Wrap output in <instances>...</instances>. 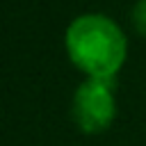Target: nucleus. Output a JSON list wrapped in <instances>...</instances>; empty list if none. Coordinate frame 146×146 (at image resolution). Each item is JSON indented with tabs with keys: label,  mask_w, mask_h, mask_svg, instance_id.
Returning <instances> with one entry per match:
<instances>
[{
	"label": "nucleus",
	"mask_w": 146,
	"mask_h": 146,
	"mask_svg": "<svg viewBox=\"0 0 146 146\" xmlns=\"http://www.w3.org/2000/svg\"><path fill=\"white\" fill-rule=\"evenodd\" d=\"M71 114L84 135H98L107 130L116 119L114 80L84 78V82H80L73 94Z\"/></svg>",
	"instance_id": "nucleus-2"
},
{
	"label": "nucleus",
	"mask_w": 146,
	"mask_h": 146,
	"mask_svg": "<svg viewBox=\"0 0 146 146\" xmlns=\"http://www.w3.org/2000/svg\"><path fill=\"white\" fill-rule=\"evenodd\" d=\"M132 23L139 34H146V0H139L132 9Z\"/></svg>",
	"instance_id": "nucleus-3"
},
{
	"label": "nucleus",
	"mask_w": 146,
	"mask_h": 146,
	"mask_svg": "<svg viewBox=\"0 0 146 146\" xmlns=\"http://www.w3.org/2000/svg\"><path fill=\"white\" fill-rule=\"evenodd\" d=\"M68 62L94 80H114L128 59V36L123 27L98 11L75 16L64 32Z\"/></svg>",
	"instance_id": "nucleus-1"
}]
</instances>
